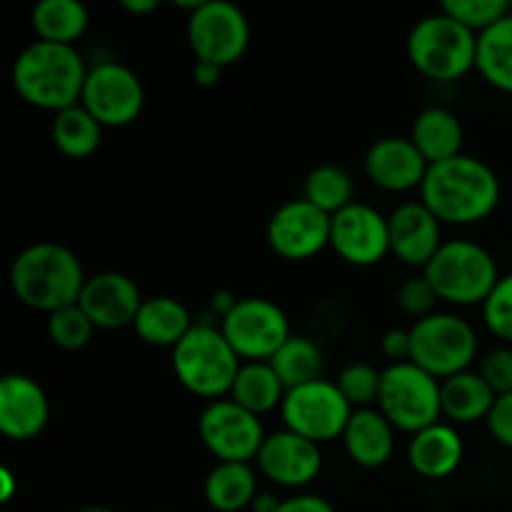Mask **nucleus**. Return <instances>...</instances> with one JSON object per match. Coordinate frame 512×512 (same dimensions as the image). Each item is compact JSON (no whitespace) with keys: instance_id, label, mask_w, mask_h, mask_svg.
Masks as SVG:
<instances>
[{"instance_id":"obj_1","label":"nucleus","mask_w":512,"mask_h":512,"mask_svg":"<svg viewBox=\"0 0 512 512\" xmlns=\"http://www.w3.org/2000/svg\"><path fill=\"white\" fill-rule=\"evenodd\" d=\"M500 180L485 160L458 155L428 168L420 200L443 225H478L498 210Z\"/></svg>"},{"instance_id":"obj_2","label":"nucleus","mask_w":512,"mask_h":512,"mask_svg":"<svg viewBox=\"0 0 512 512\" xmlns=\"http://www.w3.org/2000/svg\"><path fill=\"white\" fill-rule=\"evenodd\" d=\"M85 280L78 255L53 240L28 245L10 265V290L15 298L25 308L45 315L78 305Z\"/></svg>"},{"instance_id":"obj_3","label":"nucleus","mask_w":512,"mask_h":512,"mask_svg":"<svg viewBox=\"0 0 512 512\" xmlns=\"http://www.w3.org/2000/svg\"><path fill=\"white\" fill-rule=\"evenodd\" d=\"M88 70L75 45L35 40L18 53L10 80L20 100L33 108L60 113L80 103Z\"/></svg>"},{"instance_id":"obj_4","label":"nucleus","mask_w":512,"mask_h":512,"mask_svg":"<svg viewBox=\"0 0 512 512\" xmlns=\"http://www.w3.org/2000/svg\"><path fill=\"white\" fill-rule=\"evenodd\" d=\"M170 363L178 383L188 393L210 403L230 395L243 368V360L238 358L215 320L195 323L193 330L170 350Z\"/></svg>"},{"instance_id":"obj_5","label":"nucleus","mask_w":512,"mask_h":512,"mask_svg":"<svg viewBox=\"0 0 512 512\" xmlns=\"http://www.w3.org/2000/svg\"><path fill=\"white\" fill-rule=\"evenodd\" d=\"M410 65L435 83H455L478 63V35L445 15H425L408 35Z\"/></svg>"},{"instance_id":"obj_6","label":"nucleus","mask_w":512,"mask_h":512,"mask_svg":"<svg viewBox=\"0 0 512 512\" xmlns=\"http://www.w3.org/2000/svg\"><path fill=\"white\" fill-rule=\"evenodd\" d=\"M423 275L443 303L458 308L485 305L498 280L503 278L493 253L468 238L445 240Z\"/></svg>"},{"instance_id":"obj_7","label":"nucleus","mask_w":512,"mask_h":512,"mask_svg":"<svg viewBox=\"0 0 512 512\" xmlns=\"http://www.w3.org/2000/svg\"><path fill=\"white\" fill-rule=\"evenodd\" d=\"M410 340V363L423 368L440 383L470 370L478 358V333L468 320L455 313H433L415 320Z\"/></svg>"},{"instance_id":"obj_8","label":"nucleus","mask_w":512,"mask_h":512,"mask_svg":"<svg viewBox=\"0 0 512 512\" xmlns=\"http://www.w3.org/2000/svg\"><path fill=\"white\" fill-rule=\"evenodd\" d=\"M378 410L403 433H420L440 423V380L415 363H393L383 370Z\"/></svg>"},{"instance_id":"obj_9","label":"nucleus","mask_w":512,"mask_h":512,"mask_svg":"<svg viewBox=\"0 0 512 512\" xmlns=\"http://www.w3.org/2000/svg\"><path fill=\"white\" fill-rule=\"evenodd\" d=\"M280 415L285 428L323 445L343 438L353 405L345 400L335 380L320 378L288 390L280 405Z\"/></svg>"},{"instance_id":"obj_10","label":"nucleus","mask_w":512,"mask_h":512,"mask_svg":"<svg viewBox=\"0 0 512 512\" xmlns=\"http://www.w3.org/2000/svg\"><path fill=\"white\" fill-rule=\"evenodd\" d=\"M220 330L243 363H268L290 340V320L270 298H240Z\"/></svg>"},{"instance_id":"obj_11","label":"nucleus","mask_w":512,"mask_h":512,"mask_svg":"<svg viewBox=\"0 0 512 512\" xmlns=\"http://www.w3.org/2000/svg\"><path fill=\"white\" fill-rule=\"evenodd\" d=\"M188 43L195 60L228 65L238 63L250 45L248 15L228 0H205L188 18Z\"/></svg>"},{"instance_id":"obj_12","label":"nucleus","mask_w":512,"mask_h":512,"mask_svg":"<svg viewBox=\"0 0 512 512\" xmlns=\"http://www.w3.org/2000/svg\"><path fill=\"white\" fill-rule=\"evenodd\" d=\"M80 105L103 128H125L143 113V80L128 65L118 60H103L88 70Z\"/></svg>"},{"instance_id":"obj_13","label":"nucleus","mask_w":512,"mask_h":512,"mask_svg":"<svg viewBox=\"0 0 512 512\" xmlns=\"http://www.w3.org/2000/svg\"><path fill=\"white\" fill-rule=\"evenodd\" d=\"M203 445L218 463H250L265 443V428L258 415L240 408L235 400L220 398L203 408L198 418Z\"/></svg>"},{"instance_id":"obj_14","label":"nucleus","mask_w":512,"mask_h":512,"mask_svg":"<svg viewBox=\"0 0 512 512\" xmlns=\"http://www.w3.org/2000/svg\"><path fill=\"white\" fill-rule=\"evenodd\" d=\"M330 215L305 198L288 200L268 220V245L278 258L303 263L330 248Z\"/></svg>"},{"instance_id":"obj_15","label":"nucleus","mask_w":512,"mask_h":512,"mask_svg":"<svg viewBox=\"0 0 512 512\" xmlns=\"http://www.w3.org/2000/svg\"><path fill=\"white\" fill-rule=\"evenodd\" d=\"M330 248L355 268H373L390 255L388 218L373 205L350 203L330 220Z\"/></svg>"},{"instance_id":"obj_16","label":"nucleus","mask_w":512,"mask_h":512,"mask_svg":"<svg viewBox=\"0 0 512 512\" xmlns=\"http://www.w3.org/2000/svg\"><path fill=\"white\" fill-rule=\"evenodd\" d=\"M255 463L265 480L278 488L298 490L318 478L323 470V453L318 443L283 428L265 438Z\"/></svg>"},{"instance_id":"obj_17","label":"nucleus","mask_w":512,"mask_h":512,"mask_svg":"<svg viewBox=\"0 0 512 512\" xmlns=\"http://www.w3.org/2000/svg\"><path fill=\"white\" fill-rule=\"evenodd\" d=\"M50 420V400L43 385L23 373L0 380V430L15 443L35 440Z\"/></svg>"},{"instance_id":"obj_18","label":"nucleus","mask_w":512,"mask_h":512,"mask_svg":"<svg viewBox=\"0 0 512 512\" xmlns=\"http://www.w3.org/2000/svg\"><path fill=\"white\" fill-rule=\"evenodd\" d=\"M143 300L145 298L140 295V288L133 278L108 270V273L90 275L85 280L78 305L95 328L120 330L128 328V325L133 328Z\"/></svg>"},{"instance_id":"obj_19","label":"nucleus","mask_w":512,"mask_h":512,"mask_svg":"<svg viewBox=\"0 0 512 512\" xmlns=\"http://www.w3.org/2000/svg\"><path fill=\"white\" fill-rule=\"evenodd\" d=\"M390 253L410 268H428L430 260L443 248V223L425 208L423 200L400 203L388 215Z\"/></svg>"},{"instance_id":"obj_20","label":"nucleus","mask_w":512,"mask_h":512,"mask_svg":"<svg viewBox=\"0 0 512 512\" xmlns=\"http://www.w3.org/2000/svg\"><path fill=\"white\" fill-rule=\"evenodd\" d=\"M430 163L420 155L410 138L375 140L365 153V175L370 183L388 193L420 190Z\"/></svg>"},{"instance_id":"obj_21","label":"nucleus","mask_w":512,"mask_h":512,"mask_svg":"<svg viewBox=\"0 0 512 512\" xmlns=\"http://www.w3.org/2000/svg\"><path fill=\"white\" fill-rule=\"evenodd\" d=\"M465 455L463 435L445 420L420 430L410 438L408 463L420 478L445 480L460 468Z\"/></svg>"},{"instance_id":"obj_22","label":"nucleus","mask_w":512,"mask_h":512,"mask_svg":"<svg viewBox=\"0 0 512 512\" xmlns=\"http://www.w3.org/2000/svg\"><path fill=\"white\" fill-rule=\"evenodd\" d=\"M343 445L348 458L358 468H383L395 450V428L378 408L353 410L350 423L343 433Z\"/></svg>"},{"instance_id":"obj_23","label":"nucleus","mask_w":512,"mask_h":512,"mask_svg":"<svg viewBox=\"0 0 512 512\" xmlns=\"http://www.w3.org/2000/svg\"><path fill=\"white\" fill-rule=\"evenodd\" d=\"M498 395L493 393L483 375L465 370L453 378L440 383V408H443L445 423L450 425H475L480 420L488 423L495 408Z\"/></svg>"},{"instance_id":"obj_24","label":"nucleus","mask_w":512,"mask_h":512,"mask_svg":"<svg viewBox=\"0 0 512 512\" xmlns=\"http://www.w3.org/2000/svg\"><path fill=\"white\" fill-rule=\"evenodd\" d=\"M410 140L430 165L463 155L465 130L458 115L448 108H425L415 115Z\"/></svg>"},{"instance_id":"obj_25","label":"nucleus","mask_w":512,"mask_h":512,"mask_svg":"<svg viewBox=\"0 0 512 512\" xmlns=\"http://www.w3.org/2000/svg\"><path fill=\"white\" fill-rule=\"evenodd\" d=\"M193 325L190 310L178 298L153 295V298H145L143 305H140L133 330L143 343L153 345V348L173 350L193 330Z\"/></svg>"},{"instance_id":"obj_26","label":"nucleus","mask_w":512,"mask_h":512,"mask_svg":"<svg viewBox=\"0 0 512 512\" xmlns=\"http://www.w3.org/2000/svg\"><path fill=\"white\" fill-rule=\"evenodd\" d=\"M205 500L218 512H240L253 508L258 498V473L250 463H218L203 485Z\"/></svg>"},{"instance_id":"obj_27","label":"nucleus","mask_w":512,"mask_h":512,"mask_svg":"<svg viewBox=\"0 0 512 512\" xmlns=\"http://www.w3.org/2000/svg\"><path fill=\"white\" fill-rule=\"evenodd\" d=\"M38 40L58 45H75L90 25L88 8L80 0H40L30 13Z\"/></svg>"},{"instance_id":"obj_28","label":"nucleus","mask_w":512,"mask_h":512,"mask_svg":"<svg viewBox=\"0 0 512 512\" xmlns=\"http://www.w3.org/2000/svg\"><path fill=\"white\" fill-rule=\"evenodd\" d=\"M285 385L280 383L278 373L270 363H243L238 378H235L233 390L228 398L235 400L240 408L250 410L253 415L263 418V415L273 413L280 408L285 400Z\"/></svg>"},{"instance_id":"obj_29","label":"nucleus","mask_w":512,"mask_h":512,"mask_svg":"<svg viewBox=\"0 0 512 512\" xmlns=\"http://www.w3.org/2000/svg\"><path fill=\"white\" fill-rule=\"evenodd\" d=\"M50 138L65 158L83 160L100 148L103 125L78 103L73 108L55 113L53 125H50Z\"/></svg>"},{"instance_id":"obj_30","label":"nucleus","mask_w":512,"mask_h":512,"mask_svg":"<svg viewBox=\"0 0 512 512\" xmlns=\"http://www.w3.org/2000/svg\"><path fill=\"white\" fill-rule=\"evenodd\" d=\"M475 70L495 90L512 95V13L478 35Z\"/></svg>"},{"instance_id":"obj_31","label":"nucleus","mask_w":512,"mask_h":512,"mask_svg":"<svg viewBox=\"0 0 512 512\" xmlns=\"http://www.w3.org/2000/svg\"><path fill=\"white\" fill-rule=\"evenodd\" d=\"M268 363L273 365V370L278 373L285 390H293L305 383H313V380H320L323 378L325 368V358L320 345L313 343L310 338H305V335H290L288 343H285Z\"/></svg>"},{"instance_id":"obj_32","label":"nucleus","mask_w":512,"mask_h":512,"mask_svg":"<svg viewBox=\"0 0 512 512\" xmlns=\"http://www.w3.org/2000/svg\"><path fill=\"white\" fill-rule=\"evenodd\" d=\"M353 193V178L340 165H318L305 178L303 198L313 203L315 208L323 210V213H328L330 218L343 208H348L350 203H355Z\"/></svg>"},{"instance_id":"obj_33","label":"nucleus","mask_w":512,"mask_h":512,"mask_svg":"<svg viewBox=\"0 0 512 512\" xmlns=\"http://www.w3.org/2000/svg\"><path fill=\"white\" fill-rule=\"evenodd\" d=\"M380 383H383V370L370 363H350L340 370L335 385L345 395L353 410L373 408L380 398Z\"/></svg>"},{"instance_id":"obj_34","label":"nucleus","mask_w":512,"mask_h":512,"mask_svg":"<svg viewBox=\"0 0 512 512\" xmlns=\"http://www.w3.org/2000/svg\"><path fill=\"white\" fill-rule=\"evenodd\" d=\"M440 10L468 30H473L475 35H483L485 30L500 23L505 15H510V3L508 0H445Z\"/></svg>"},{"instance_id":"obj_35","label":"nucleus","mask_w":512,"mask_h":512,"mask_svg":"<svg viewBox=\"0 0 512 512\" xmlns=\"http://www.w3.org/2000/svg\"><path fill=\"white\" fill-rule=\"evenodd\" d=\"M95 333V325L90 323L88 315L83 313L80 305L58 310L48 315V338L60 350H80L90 343Z\"/></svg>"},{"instance_id":"obj_36","label":"nucleus","mask_w":512,"mask_h":512,"mask_svg":"<svg viewBox=\"0 0 512 512\" xmlns=\"http://www.w3.org/2000/svg\"><path fill=\"white\" fill-rule=\"evenodd\" d=\"M483 320L495 338L512 343V273L503 275L485 300Z\"/></svg>"},{"instance_id":"obj_37","label":"nucleus","mask_w":512,"mask_h":512,"mask_svg":"<svg viewBox=\"0 0 512 512\" xmlns=\"http://www.w3.org/2000/svg\"><path fill=\"white\" fill-rule=\"evenodd\" d=\"M395 300H398V308L403 310L405 315H410V318L415 320H423L435 313V303H438L440 298L425 275H415V278H408L400 285Z\"/></svg>"},{"instance_id":"obj_38","label":"nucleus","mask_w":512,"mask_h":512,"mask_svg":"<svg viewBox=\"0 0 512 512\" xmlns=\"http://www.w3.org/2000/svg\"><path fill=\"white\" fill-rule=\"evenodd\" d=\"M480 375L493 388V393H512V348H495L480 360Z\"/></svg>"},{"instance_id":"obj_39","label":"nucleus","mask_w":512,"mask_h":512,"mask_svg":"<svg viewBox=\"0 0 512 512\" xmlns=\"http://www.w3.org/2000/svg\"><path fill=\"white\" fill-rule=\"evenodd\" d=\"M488 430L503 448L512 450V393L500 395L488 418Z\"/></svg>"},{"instance_id":"obj_40","label":"nucleus","mask_w":512,"mask_h":512,"mask_svg":"<svg viewBox=\"0 0 512 512\" xmlns=\"http://www.w3.org/2000/svg\"><path fill=\"white\" fill-rule=\"evenodd\" d=\"M380 350H383L385 358L393 363H408L410 353H413V340H410V330L393 328L383 335L380 340Z\"/></svg>"},{"instance_id":"obj_41","label":"nucleus","mask_w":512,"mask_h":512,"mask_svg":"<svg viewBox=\"0 0 512 512\" xmlns=\"http://www.w3.org/2000/svg\"><path fill=\"white\" fill-rule=\"evenodd\" d=\"M275 512H335V508L328 503V500L320 498V495L300 493V495H290V498H285Z\"/></svg>"},{"instance_id":"obj_42","label":"nucleus","mask_w":512,"mask_h":512,"mask_svg":"<svg viewBox=\"0 0 512 512\" xmlns=\"http://www.w3.org/2000/svg\"><path fill=\"white\" fill-rule=\"evenodd\" d=\"M220 75H223V68H220V65L195 60V65H193L195 85H200V88H213V85L220 83Z\"/></svg>"},{"instance_id":"obj_43","label":"nucleus","mask_w":512,"mask_h":512,"mask_svg":"<svg viewBox=\"0 0 512 512\" xmlns=\"http://www.w3.org/2000/svg\"><path fill=\"white\" fill-rule=\"evenodd\" d=\"M120 8H123L125 13L140 15V18H143V15L155 13V10L160 8V3L158 0H123V3H120Z\"/></svg>"},{"instance_id":"obj_44","label":"nucleus","mask_w":512,"mask_h":512,"mask_svg":"<svg viewBox=\"0 0 512 512\" xmlns=\"http://www.w3.org/2000/svg\"><path fill=\"white\" fill-rule=\"evenodd\" d=\"M15 495V475L10 468H0V503H10Z\"/></svg>"},{"instance_id":"obj_45","label":"nucleus","mask_w":512,"mask_h":512,"mask_svg":"<svg viewBox=\"0 0 512 512\" xmlns=\"http://www.w3.org/2000/svg\"><path fill=\"white\" fill-rule=\"evenodd\" d=\"M280 503H283V500L278 498V495H273V493H258V498H255V503H253V512H275L280 508Z\"/></svg>"},{"instance_id":"obj_46","label":"nucleus","mask_w":512,"mask_h":512,"mask_svg":"<svg viewBox=\"0 0 512 512\" xmlns=\"http://www.w3.org/2000/svg\"><path fill=\"white\" fill-rule=\"evenodd\" d=\"M78 512H115V510H108V508H83Z\"/></svg>"}]
</instances>
